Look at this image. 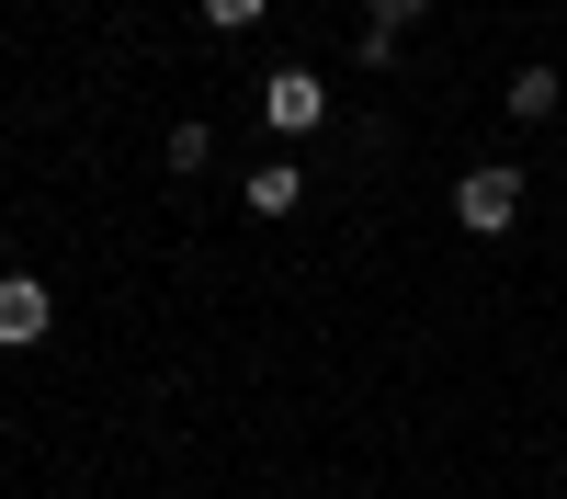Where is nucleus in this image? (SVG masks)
<instances>
[{
    "mask_svg": "<svg viewBox=\"0 0 567 499\" xmlns=\"http://www.w3.org/2000/svg\"><path fill=\"white\" fill-rule=\"evenodd\" d=\"M272 12V0H205V23H227V34H239V23H261Z\"/></svg>",
    "mask_w": 567,
    "mask_h": 499,
    "instance_id": "nucleus-6",
    "label": "nucleus"
},
{
    "mask_svg": "<svg viewBox=\"0 0 567 499\" xmlns=\"http://www.w3.org/2000/svg\"><path fill=\"white\" fill-rule=\"evenodd\" d=\"M511 216H523V170H465L454 181V227H465V239H511Z\"/></svg>",
    "mask_w": 567,
    "mask_h": 499,
    "instance_id": "nucleus-1",
    "label": "nucleus"
},
{
    "mask_svg": "<svg viewBox=\"0 0 567 499\" xmlns=\"http://www.w3.org/2000/svg\"><path fill=\"white\" fill-rule=\"evenodd\" d=\"M284 205H296V170L261 159V170H250V216H284Z\"/></svg>",
    "mask_w": 567,
    "mask_h": 499,
    "instance_id": "nucleus-5",
    "label": "nucleus"
},
{
    "mask_svg": "<svg viewBox=\"0 0 567 499\" xmlns=\"http://www.w3.org/2000/svg\"><path fill=\"white\" fill-rule=\"evenodd\" d=\"M261 125H272V136H318V125H329L318 69H272V80H261Z\"/></svg>",
    "mask_w": 567,
    "mask_h": 499,
    "instance_id": "nucleus-2",
    "label": "nucleus"
},
{
    "mask_svg": "<svg viewBox=\"0 0 567 499\" xmlns=\"http://www.w3.org/2000/svg\"><path fill=\"white\" fill-rule=\"evenodd\" d=\"M556 103H567V80H556V69H523V80H511V114H523V125H545Z\"/></svg>",
    "mask_w": 567,
    "mask_h": 499,
    "instance_id": "nucleus-4",
    "label": "nucleus"
},
{
    "mask_svg": "<svg viewBox=\"0 0 567 499\" xmlns=\"http://www.w3.org/2000/svg\"><path fill=\"white\" fill-rule=\"evenodd\" d=\"M363 12L386 23V34H409V23H420V0H363Z\"/></svg>",
    "mask_w": 567,
    "mask_h": 499,
    "instance_id": "nucleus-7",
    "label": "nucleus"
},
{
    "mask_svg": "<svg viewBox=\"0 0 567 499\" xmlns=\"http://www.w3.org/2000/svg\"><path fill=\"white\" fill-rule=\"evenodd\" d=\"M45 318H58V295H45L34 272H0V341H12V352L45 341Z\"/></svg>",
    "mask_w": 567,
    "mask_h": 499,
    "instance_id": "nucleus-3",
    "label": "nucleus"
}]
</instances>
